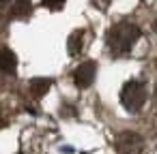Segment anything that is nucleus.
I'll use <instances>...</instances> for the list:
<instances>
[{"mask_svg": "<svg viewBox=\"0 0 157 154\" xmlns=\"http://www.w3.org/2000/svg\"><path fill=\"white\" fill-rule=\"evenodd\" d=\"M138 39H140V28L136 24H131V22H118L108 32V49L114 56H123V54H127L136 45Z\"/></svg>", "mask_w": 157, "mask_h": 154, "instance_id": "1", "label": "nucleus"}, {"mask_svg": "<svg viewBox=\"0 0 157 154\" xmlns=\"http://www.w3.org/2000/svg\"><path fill=\"white\" fill-rule=\"evenodd\" d=\"M15 69H17V56L9 47H2L0 49V73L11 75V73H15Z\"/></svg>", "mask_w": 157, "mask_h": 154, "instance_id": "5", "label": "nucleus"}, {"mask_svg": "<svg viewBox=\"0 0 157 154\" xmlns=\"http://www.w3.org/2000/svg\"><path fill=\"white\" fill-rule=\"evenodd\" d=\"M155 32H157V20H155Z\"/></svg>", "mask_w": 157, "mask_h": 154, "instance_id": "12", "label": "nucleus"}, {"mask_svg": "<svg viewBox=\"0 0 157 154\" xmlns=\"http://www.w3.org/2000/svg\"><path fill=\"white\" fill-rule=\"evenodd\" d=\"M2 126H5V120H2V118H0V128H2Z\"/></svg>", "mask_w": 157, "mask_h": 154, "instance_id": "10", "label": "nucleus"}, {"mask_svg": "<svg viewBox=\"0 0 157 154\" xmlns=\"http://www.w3.org/2000/svg\"><path fill=\"white\" fill-rule=\"evenodd\" d=\"M95 75H97V64L93 60H86L73 71V81L78 88H88L95 81Z\"/></svg>", "mask_w": 157, "mask_h": 154, "instance_id": "4", "label": "nucleus"}, {"mask_svg": "<svg viewBox=\"0 0 157 154\" xmlns=\"http://www.w3.org/2000/svg\"><path fill=\"white\" fill-rule=\"evenodd\" d=\"M142 148H144V141L133 131H125L116 137V152L118 154H140Z\"/></svg>", "mask_w": 157, "mask_h": 154, "instance_id": "3", "label": "nucleus"}, {"mask_svg": "<svg viewBox=\"0 0 157 154\" xmlns=\"http://www.w3.org/2000/svg\"><path fill=\"white\" fill-rule=\"evenodd\" d=\"M82 41H84V32L82 30H78V32H73L69 37V54L71 56H78L82 52Z\"/></svg>", "mask_w": 157, "mask_h": 154, "instance_id": "7", "label": "nucleus"}, {"mask_svg": "<svg viewBox=\"0 0 157 154\" xmlns=\"http://www.w3.org/2000/svg\"><path fill=\"white\" fill-rule=\"evenodd\" d=\"M41 2H43V7H48L50 11H58V9L65 7V0H41Z\"/></svg>", "mask_w": 157, "mask_h": 154, "instance_id": "9", "label": "nucleus"}, {"mask_svg": "<svg viewBox=\"0 0 157 154\" xmlns=\"http://www.w3.org/2000/svg\"><path fill=\"white\" fill-rule=\"evenodd\" d=\"M30 11H33L30 0H15V5H13V9H11L13 17H20V20L28 17V15H30Z\"/></svg>", "mask_w": 157, "mask_h": 154, "instance_id": "6", "label": "nucleus"}, {"mask_svg": "<svg viewBox=\"0 0 157 154\" xmlns=\"http://www.w3.org/2000/svg\"><path fill=\"white\" fill-rule=\"evenodd\" d=\"M144 101H146V88H144V84L140 79H131V81H127L123 86V90H121V103H123V107L127 111H131V113L140 111L142 105H144Z\"/></svg>", "mask_w": 157, "mask_h": 154, "instance_id": "2", "label": "nucleus"}, {"mask_svg": "<svg viewBox=\"0 0 157 154\" xmlns=\"http://www.w3.org/2000/svg\"><path fill=\"white\" fill-rule=\"evenodd\" d=\"M5 2H9V0H0V7H2V5H5Z\"/></svg>", "mask_w": 157, "mask_h": 154, "instance_id": "11", "label": "nucleus"}, {"mask_svg": "<svg viewBox=\"0 0 157 154\" xmlns=\"http://www.w3.org/2000/svg\"><path fill=\"white\" fill-rule=\"evenodd\" d=\"M103 2H108V0H103Z\"/></svg>", "mask_w": 157, "mask_h": 154, "instance_id": "13", "label": "nucleus"}, {"mask_svg": "<svg viewBox=\"0 0 157 154\" xmlns=\"http://www.w3.org/2000/svg\"><path fill=\"white\" fill-rule=\"evenodd\" d=\"M50 86H52V81H50V79H43V77L30 81V90H33L35 96H43V94L50 90Z\"/></svg>", "mask_w": 157, "mask_h": 154, "instance_id": "8", "label": "nucleus"}]
</instances>
